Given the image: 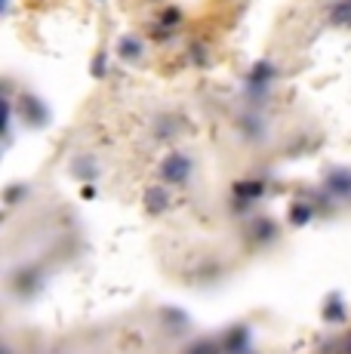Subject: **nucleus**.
<instances>
[{
    "label": "nucleus",
    "mask_w": 351,
    "mask_h": 354,
    "mask_svg": "<svg viewBox=\"0 0 351 354\" xmlns=\"http://www.w3.org/2000/svg\"><path fill=\"white\" fill-rule=\"evenodd\" d=\"M278 77V65L268 62V59H259L247 74V99L249 102H262L272 90V80Z\"/></svg>",
    "instance_id": "obj_1"
},
{
    "label": "nucleus",
    "mask_w": 351,
    "mask_h": 354,
    "mask_svg": "<svg viewBox=\"0 0 351 354\" xmlns=\"http://www.w3.org/2000/svg\"><path fill=\"white\" fill-rule=\"evenodd\" d=\"M191 173H194V160L182 151H170L160 160V176H164L167 182H173V185H185V182L191 179Z\"/></svg>",
    "instance_id": "obj_2"
},
{
    "label": "nucleus",
    "mask_w": 351,
    "mask_h": 354,
    "mask_svg": "<svg viewBox=\"0 0 351 354\" xmlns=\"http://www.w3.org/2000/svg\"><path fill=\"white\" fill-rule=\"evenodd\" d=\"M19 111H22V120L28 127H46L50 124V108L44 105V99H37L35 93H22V99H19Z\"/></svg>",
    "instance_id": "obj_3"
},
{
    "label": "nucleus",
    "mask_w": 351,
    "mask_h": 354,
    "mask_svg": "<svg viewBox=\"0 0 351 354\" xmlns=\"http://www.w3.org/2000/svg\"><path fill=\"white\" fill-rule=\"evenodd\" d=\"M117 56L124 59V62H139L142 56H145V40L136 37V34H126V37L117 40Z\"/></svg>",
    "instance_id": "obj_4"
},
{
    "label": "nucleus",
    "mask_w": 351,
    "mask_h": 354,
    "mask_svg": "<svg viewBox=\"0 0 351 354\" xmlns=\"http://www.w3.org/2000/svg\"><path fill=\"white\" fill-rule=\"evenodd\" d=\"M238 129H240V136H244L247 142H259L262 136H265V124H262V118L259 114H253V111H247L244 118L238 120Z\"/></svg>",
    "instance_id": "obj_5"
},
{
    "label": "nucleus",
    "mask_w": 351,
    "mask_h": 354,
    "mask_svg": "<svg viewBox=\"0 0 351 354\" xmlns=\"http://www.w3.org/2000/svg\"><path fill=\"white\" fill-rule=\"evenodd\" d=\"M179 136V118H170V114H164V118H158V124H154V139L158 142H170Z\"/></svg>",
    "instance_id": "obj_6"
},
{
    "label": "nucleus",
    "mask_w": 351,
    "mask_h": 354,
    "mask_svg": "<svg viewBox=\"0 0 351 354\" xmlns=\"http://www.w3.org/2000/svg\"><path fill=\"white\" fill-rule=\"evenodd\" d=\"M327 188L333 194H351V169H333L327 176Z\"/></svg>",
    "instance_id": "obj_7"
},
{
    "label": "nucleus",
    "mask_w": 351,
    "mask_h": 354,
    "mask_svg": "<svg viewBox=\"0 0 351 354\" xmlns=\"http://www.w3.org/2000/svg\"><path fill=\"white\" fill-rule=\"evenodd\" d=\"M167 201H170V197H167V188H160V185H154V188H148L145 192V207L151 209L154 216L167 207Z\"/></svg>",
    "instance_id": "obj_8"
},
{
    "label": "nucleus",
    "mask_w": 351,
    "mask_h": 354,
    "mask_svg": "<svg viewBox=\"0 0 351 354\" xmlns=\"http://www.w3.org/2000/svg\"><path fill=\"white\" fill-rule=\"evenodd\" d=\"M74 173H77L80 176V179H86V176H96V160H93V158H77V163H74Z\"/></svg>",
    "instance_id": "obj_9"
},
{
    "label": "nucleus",
    "mask_w": 351,
    "mask_h": 354,
    "mask_svg": "<svg viewBox=\"0 0 351 354\" xmlns=\"http://www.w3.org/2000/svg\"><path fill=\"white\" fill-rule=\"evenodd\" d=\"M234 192H238L240 197H259L262 194V182H238Z\"/></svg>",
    "instance_id": "obj_10"
},
{
    "label": "nucleus",
    "mask_w": 351,
    "mask_h": 354,
    "mask_svg": "<svg viewBox=\"0 0 351 354\" xmlns=\"http://www.w3.org/2000/svg\"><path fill=\"white\" fill-rule=\"evenodd\" d=\"M179 22H182L179 6H170V10H164V16H160V25H164V28H173V25H179Z\"/></svg>",
    "instance_id": "obj_11"
},
{
    "label": "nucleus",
    "mask_w": 351,
    "mask_h": 354,
    "mask_svg": "<svg viewBox=\"0 0 351 354\" xmlns=\"http://www.w3.org/2000/svg\"><path fill=\"white\" fill-rule=\"evenodd\" d=\"M330 12H333V22H351V3H339V6H333V10H330Z\"/></svg>",
    "instance_id": "obj_12"
},
{
    "label": "nucleus",
    "mask_w": 351,
    "mask_h": 354,
    "mask_svg": "<svg viewBox=\"0 0 351 354\" xmlns=\"http://www.w3.org/2000/svg\"><path fill=\"white\" fill-rule=\"evenodd\" d=\"M93 77H105V56L99 53L96 62H93Z\"/></svg>",
    "instance_id": "obj_13"
},
{
    "label": "nucleus",
    "mask_w": 351,
    "mask_h": 354,
    "mask_svg": "<svg viewBox=\"0 0 351 354\" xmlns=\"http://www.w3.org/2000/svg\"><path fill=\"white\" fill-rule=\"evenodd\" d=\"M191 56H194V59H198V62H200V65H204V62H207V50H204V46H200V44H191Z\"/></svg>",
    "instance_id": "obj_14"
},
{
    "label": "nucleus",
    "mask_w": 351,
    "mask_h": 354,
    "mask_svg": "<svg viewBox=\"0 0 351 354\" xmlns=\"http://www.w3.org/2000/svg\"><path fill=\"white\" fill-rule=\"evenodd\" d=\"M348 3H351V0H348Z\"/></svg>",
    "instance_id": "obj_15"
}]
</instances>
